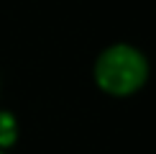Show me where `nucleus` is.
I'll return each mask as SVG.
<instances>
[{
	"mask_svg": "<svg viewBox=\"0 0 156 154\" xmlns=\"http://www.w3.org/2000/svg\"><path fill=\"white\" fill-rule=\"evenodd\" d=\"M18 136V123L8 111H0V149L10 146Z\"/></svg>",
	"mask_w": 156,
	"mask_h": 154,
	"instance_id": "obj_2",
	"label": "nucleus"
},
{
	"mask_svg": "<svg viewBox=\"0 0 156 154\" xmlns=\"http://www.w3.org/2000/svg\"><path fill=\"white\" fill-rule=\"evenodd\" d=\"M0 154H3V152H0Z\"/></svg>",
	"mask_w": 156,
	"mask_h": 154,
	"instance_id": "obj_3",
	"label": "nucleus"
},
{
	"mask_svg": "<svg viewBox=\"0 0 156 154\" xmlns=\"http://www.w3.org/2000/svg\"><path fill=\"white\" fill-rule=\"evenodd\" d=\"M97 85L110 95H131L144 87L148 77L146 57L128 44H115L105 49L95 64Z\"/></svg>",
	"mask_w": 156,
	"mask_h": 154,
	"instance_id": "obj_1",
	"label": "nucleus"
}]
</instances>
